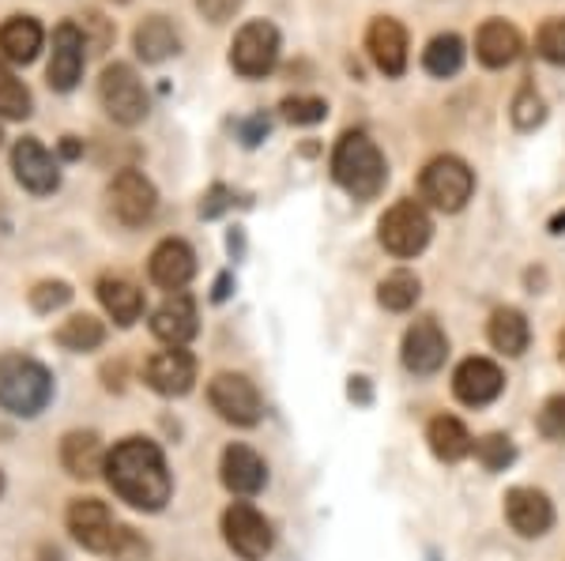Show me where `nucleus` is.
Wrapping results in <instances>:
<instances>
[{
  "label": "nucleus",
  "instance_id": "obj_18",
  "mask_svg": "<svg viewBox=\"0 0 565 561\" xmlns=\"http://www.w3.org/2000/svg\"><path fill=\"white\" fill-rule=\"evenodd\" d=\"M148 271H151L154 287H162V291L174 294L196 276V252L189 249L181 238H167L162 246H154L151 260H148Z\"/></svg>",
  "mask_w": 565,
  "mask_h": 561
},
{
  "label": "nucleus",
  "instance_id": "obj_40",
  "mask_svg": "<svg viewBox=\"0 0 565 561\" xmlns=\"http://www.w3.org/2000/svg\"><path fill=\"white\" fill-rule=\"evenodd\" d=\"M196 8L204 12V20L212 23H226L234 12L242 8V0H196Z\"/></svg>",
  "mask_w": 565,
  "mask_h": 561
},
{
  "label": "nucleus",
  "instance_id": "obj_15",
  "mask_svg": "<svg viewBox=\"0 0 565 561\" xmlns=\"http://www.w3.org/2000/svg\"><path fill=\"white\" fill-rule=\"evenodd\" d=\"M505 517H509V524H513L516 536L540 539L551 531V524H554V505L543 490L516 486V490L505 494Z\"/></svg>",
  "mask_w": 565,
  "mask_h": 561
},
{
  "label": "nucleus",
  "instance_id": "obj_32",
  "mask_svg": "<svg viewBox=\"0 0 565 561\" xmlns=\"http://www.w3.org/2000/svg\"><path fill=\"white\" fill-rule=\"evenodd\" d=\"M377 302L392 313H407L418 302V279L412 276V271H392V276L381 279Z\"/></svg>",
  "mask_w": 565,
  "mask_h": 561
},
{
  "label": "nucleus",
  "instance_id": "obj_28",
  "mask_svg": "<svg viewBox=\"0 0 565 561\" xmlns=\"http://www.w3.org/2000/svg\"><path fill=\"white\" fill-rule=\"evenodd\" d=\"M490 343H494V350H501V355L516 358L527 350V321L521 310H498L494 316H490V328H487Z\"/></svg>",
  "mask_w": 565,
  "mask_h": 561
},
{
  "label": "nucleus",
  "instance_id": "obj_13",
  "mask_svg": "<svg viewBox=\"0 0 565 561\" xmlns=\"http://www.w3.org/2000/svg\"><path fill=\"white\" fill-rule=\"evenodd\" d=\"M84 31H79L76 23H61L57 31H53V50H50V68H45V76H50V87L53 90H72L79 84V76H84Z\"/></svg>",
  "mask_w": 565,
  "mask_h": 561
},
{
  "label": "nucleus",
  "instance_id": "obj_37",
  "mask_svg": "<svg viewBox=\"0 0 565 561\" xmlns=\"http://www.w3.org/2000/svg\"><path fill=\"white\" fill-rule=\"evenodd\" d=\"M540 57L551 61V65H565V20H546L540 26Z\"/></svg>",
  "mask_w": 565,
  "mask_h": 561
},
{
  "label": "nucleus",
  "instance_id": "obj_19",
  "mask_svg": "<svg viewBox=\"0 0 565 561\" xmlns=\"http://www.w3.org/2000/svg\"><path fill=\"white\" fill-rule=\"evenodd\" d=\"M366 50H370L373 65L385 72V76H392V79L404 76V68H407V31L396 20H388V15L373 20L370 31H366Z\"/></svg>",
  "mask_w": 565,
  "mask_h": 561
},
{
  "label": "nucleus",
  "instance_id": "obj_22",
  "mask_svg": "<svg viewBox=\"0 0 565 561\" xmlns=\"http://www.w3.org/2000/svg\"><path fill=\"white\" fill-rule=\"evenodd\" d=\"M264 483H268V467H264V460L257 456L253 449L245 445H231L223 452V486L231 494H260Z\"/></svg>",
  "mask_w": 565,
  "mask_h": 561
},
{
  "label": "nucleus",
  "instance_id": "obj_4",
  "mask_svg": "<svg viewBox=\"0 0 565 561\" xmlns=\"http://www.w3.org/2000/svg\"><path fill=\"white\" fill-rule=\"evenodd\" d=\"M53 400V377L26 355H0V407L20 419H34Z\"/></svg>",
  "mask_w": 565,
  "mask_h": 561
},
{
  "label": "nucleus",
  "instance_id": "obj_44",
  "mask_svg": "<svg viewBox=\"0 0 565 561\" xmlns=\"http://www.w3.org/2000/svg\"><path fill=\"white\" fill-rule=\"evenodd\" d=\"M61 151H65L68 159H76V155H79V143H76V136H65V143H61Z\"/></svg>",
  "mask_w": 565,
  "mask_h": 561
},
{
  "label": "nucleus",
  "instance_id": "obj_12",
  "mask_svg": "<svg viewBox=\"0 0 565 561\" xmlns=\"http://www.w3.org/2000/svg\"><path fill=\"white\" fill-rule=\"evenodd\" d=\"M12 170H15V181H20L26 193H34V196H50V193H57V185H61L57 162H53V155L42 148L39 140H34V136L15 140Z\"/></svg>",
  "mask_w": 565,
  "mask_h": 561
},
{
  "label": "nucleus",
  "instance_id": "obj_24",
  "mask_svg": "<svg viewBox=\"0 0 565 561\" xmlns=\"http://www.w3.org/2000/svg\"><path fill=\"white\" fill-rule=\"evenodd\" d=\"M98 302H103V310L114 316L121 328H129V324H136L143 316V294L129 279H117V276L98 279Z\"/></svg>",
  "mask_w": 565,
  "mask_h": 561
},
{
  "label": "nucleus",
  "instance_id": "obj_2",
  "mask_svg": "<svg viewBox=\"0 0 565 561\" xmlns=\"http://www.w3.org/2000/svg\"><path fill=\"white\" fill-rule=\"evenodd\" d=\"M332 177L354 201H373L388 181L385 155L366 132H343L332 151Z\"/></svg>",
  "mask_w": 565,
  "mask_h": 561
},
{
  "label": "nucleus",
  "instance_id": "obj_20",
  "mask_svg": "<svg viewBox=\"0 0 565 561\" xmlns=\"http://www.w3.org/2000/svg\"><path fill=\"white\" fill-rule=\"evenodd\" d=\"M196 305L189 294H170L159 310L151 313V332L154 339H162L167 347H185L189 339L196 336Z\"/></svg>",
  "mask_w": 565,
  "mask_h": 561
},
{
  "label": "nucleus",
  "instance_id": "obj_25",
  "mask_svg": "<svg viewBox=\"0 0 565 561\" xmlns=\"http://www.w3.org/2000/svg\"><path fill=\"white\" fill-rule=\"evenodd\" d=\"M42 50V26L31 15H12L0 23V53L15 65H31Z\"/></svg>",
  "mask_w": 565,
  "mask_h": 561
},
{
  "label": "nucleus",
  "instance_id": "obj_46",
  "mask_svg": "<svg viewBox=\"0 0 565 561\" xmlns=\"http://www.w3.org/2000/svg\"><path fill=\"white\" fill-rule=\"evenodd\" d=\"M558 358H562V366H565V328H562V336H558Z\"/></svg>",
  "mask_w": 565,
  "mask_h": 561
},
{
  "label": "nucleus",
  "instance_id": "obj_26",
  "mask_svg": "<svg viewBox=\"0 0 565 561\" xmlns=\"http://www.w3.org/2000/svg\"><path fill=\"white\" fill-rule=\"evenodd\" d=\"M132 45L148 65H159V61L174 57V53L181 50V39H178L174 23H170L167 15H151V20H143L140 26H136Z\"/></svg>",
  "mask_w": 565,
  "mask_h": 561
},
{
  "label": "nucleus",
  "instance_id": "obj_41",
  "mask_svg": "<svg viewBox=\"0 0 565 561\" xmlns=\"http://www.w3.org/2000/svg\"><path fill=\"white\" fill-rule=\"evenodd\" d=\"M226 196H231V193H226V188H223V185H215V188H212V193H207V201H204V204H200V215H204V219H215V215H218V212H223V207H226V204H231V201H226Z\"/></svg>",
  "mask_w": 565,
  "mask_h": 561
},
{
  "label": "nucleus",
  "instance_id": "obj_16",
  "mask_svg": "<svg viewBox=\"0 0 565 561\" xmlns=\"http://www.w3.org/2000/svg\"><path fill=\"white\" fill-rule=\"evenodd\" d=\"M501 388H505V377H501V369L490 358H468V362H460L457 374H452V392L468 407L494 403L501 396Z\"/></svg>",
  "mask_w": 565,
  "mask_h": 561
},
{
  "label": "nucleus",
  "instance_id": "obj_10",
  "mask_svg": "<svg viewBox=\"0 0 565 561\" xmlns=\"http://www.w3.org/2000/svg\"><path fill=\"white\" fill-rule=\"evenodd\" d=\"M207 400L226 422L234 427H257L260 414H264V400L257 392V385L242 374H218L207 385Z\"/></svg>",
  "mask_w": 565,
  "mask_h": 561
},
{
  "label": "nucleus",
  "instance_id": "obj_39",
  "mask_svg": "<svg viewBox=\"0 0 565 561\" xmlns=\"http://www.w3.org/2000/svg\"><path fill=\"white\" fill-rule=\"evenodd\" d=\"M79 31H84L87 50H95V53L103 50V45H106L109 39H114V31H109L106 20H103L98 12H87V15H84V26H79Z\"/></svg>",
  "mask_w": 565,
  "mask_h": 561
},
{
  "label": "nucleus",
  "instance_id": "obj_27",
  "mask_svg": "<svg viewBox=\"0 0 565 561\" xmlns=\"http://www.w3.org/2000/svg\"><path fill=\"white\" fill-rule=\"evenodd\" d=\"M426 441H430L434 456L445 460V464H457V460L476 452V441H471L468 427L460 419H452V414H437L430 430H426Z\"/></svg>",
  "mask_w": 565,
  "mask_h": 561
},
{
  "label": "nucleus",
  "instance_id": "obj_34",
  "mask_svg": "<svg viewBox=\"0 0 565 561\" xmlns=\"http://www.w3.org/2000/svg\"><path fill=\"white\" fill-rule=\"evenodd\" d=\"M282 117H287L290 125H317L328 117V106L324 98H309V95H295V98H282Z\"/></svg>",
  "mask_w": 565,
  "mask_h": 561
},
{
  "label": "nucleus",
  "instance_id": "obj_45",
  "mask_svg": "<svg viewBox=\"0 0 565 561\" xmlns=\"http://www.w3.org/2000/svg\"><path fill=\"white\" fill-rule=\"evenodd\" d=\"M551 230H554V234H562V230H565V212H562V215H554V223H551Z\"/></svg>",
  "mask_w": 565,
  "mask_h": 561
},
{
  "label": "nucleus",
  "instance_id": "obj_43",
  "mask_svg": "<svg viewBox=\"0 0 565 561\" xmlns=\"http://www.w3.org/2000/svg\"><path fill=\"white\" fill-rule=\"evenodd\" d=\"M351 396H354V400H362V403H366V400H370V388H366V377H354V381H351Z\"/></svg>",
  "mask_w": 565,
  "mask_h": 561
},
{
  "label": "nucleus",
  "instance_id": "obj_36",
  "mask_svg": "<svg viewBox=\"0 0 565 561\" xmlns=\"http://www.w3.org/2000/svg\"><path fill=\"white\" fill-rule=\"evenodd\" d=\"M543 98L535 95V87L532 84H524L521 90H516V98H513V121H516V129H535V125H543Z\"/></svg>",
  "mask_w": 565,
  "mask_h": 561
},
{
  "label": "nucleus",
  "instance_id": "obj_47",
  "mask_svg": "<svg viewBox=\"0 0 565 561\" xmlns=\"http://www.w3.org/2000/svg\"><path fill=\"white\" fill-rule=\"evenodd\" d=\"M0 494H4V475H0Z\"/></svg>",
  "mask_w": 565,
  "mask_h": 561
},
{
  "label": "nucleus",
  "instance_id": "obj_7",
  "mask_svg": "<svg viewBox=\"0 0 565 561\" xmlns=\"http://www.w3.org/2000/svg\"><path fill=\"white\" fill-rule=\"evenodd\" d=\"M98 98L103 110L114 117L117 125H140L148 117V90H143L140 76L129 65H109L98 79Z\"/></svg>",
  "mask_w": 565,
  "mask_h": 561
},
{
  "label": "nucleus",
  "instance_id": "obj_11",
  "mask_svg": "<svg viewBox=\"0 0 565 561\" xmlns=\"http://www.w3.org/2000/svg\"><path fill=\"white\" fill-rule=\"evenodd\" d=\"M109 207L125 226H143L159 207V193L140 170H121L114 181H109Z\"/></svg>",
  "mask_w": 565,
  "mask_h": 561
},
{
  "label": "nucleus",
  "instance_id": "obj_3",
  "mask_svg": "<svg viewBox=\"0 0 565 561\" xmlns=\"http://www.w3.org/2000/svg\"><path fill=\"white\" fill-rule=\"evenodd\" d=\"M72 539L79 542L90 554H114V558H129V550H136L140 542L129 528L114 520V513L106 509L98 497H76L65 513Z\"/></svg>",
  "mask_w": 565,
  "mask_h": 561
},
{
  "label": "nucleus",
  "instance_id": "obj_21",
  "mask_svg": "<svg viewBox=\"0 0 565 561\" xmlns=\"http://www.w3.org/2000/svg\"><path fill=\"white\" fill-rule=\"evenodd\" d=\"M521 50H524V42H521V31H516L513 23H505V20H487L479 26V34H476V53H479V61L487 68H505V65H513L516 57H521Z\"/></svg>",
  "mask_w": 565,
  "mask_h": 561
},
{
  "label": "nucleus",
  "instance_id": "obj_1",
  "mask_svg": "<svg viewBox=\"0 0 565 561\" xmlns=\"http://www.w3.org/2000/svg\"><path fill=\"white\" fill-rule=\"evenodd\" d=\"M106 483L132 509L159 513L170 501V472L162 449L148 438H125L114 452H106Z\"/></svg>",
  "mask_w": 565,
  "mask_h": 561
},
{
  "label": "nucleus",
  "instance_id": "obj_9",
  "mask_svg": "<svg viewBox=\"0 0 565 561\" xmlns=\"http://www.w3.org/2000/svg\"><path fill=\"white\" fill-rule=\"evenodd\" d=\"M223 539L242 561H264L271 554V542H276L271 524L245 501H234L231 509L223 513Z\"/></svg>",
  "mask_w": 565,
  "mask_h": 561
},
{
  "label": "nucleus",
  "instance_id": "obj_17",
  "mask_svg": "<svg viewBox=\"0 0 565 561\" xmlns=\"http://www.w3.org/2000/svg\"><path fill=\"white\" fill-rule=\"evenodd\" d=\"M143 377L159 396H185L196 381V358L185 347L159 350V355H151Z\"/></svg>",
  "mask_w": 565,
  "mask_h": 561
},
{
  "label": "nucleus",
  "instance_id": "obj_31",
  "mask_svg": "<svg viewBox=\"0 0 565 561\" xmlns=\"http://www.w3.org/2000/svg\"><path fill=\"white\" fill-rule=\"evenodd\" d=\"M34 103H31V90H26L23 79H15V72L0 61V117H8V121H23V117H31Z\"/></svg>",
  "mask_w": 565,
  "mask_h": 561
},
{
  "label": "nucleus",
  "instance_id": "obj_30",
  "mask_svg": "<svg viewBox=\"0 0 565 561\" xmlns=\"http://www.w3.org/2000/svg\"><path fill=\"white\" fill-rule=\"evenodd\" d=\"M423 65L430 76L437 79H449L457 76L460 65H463V42L457 39V34H437V39L426 45L423 53Z\"/></svg>",
  "mask_w": 565,
  "mask_h": 561
},
{
  "label": "nucleus",
  "instance_id": "obj_6",
  "mask_svg": "<svg viewBox=\"0 0 565 561\" xmlns=\"http://www.w3.org/2000/svg\"><path fill=\"white\" fill-rule=\"evenodd\" d=\"M430 215H426L423 204L415 201H399L392 204L385 215H381V226H377V238L392 257H415V252L426 249L430 241Z\"/></svg>",
  "mask_w": 565,
  "mask_h": 561
},
{
  "label": "nucleus",
  "instance_id": "obj_5",
  "mask_svg": "<svg viewBox=\"0 0 565 561\" xmlns=\"http://www.w3.org/2000/svg\"><path fill=\"white\" fill-rule=\"evenodd\" d=\"M418 188H423L426 204H434L437 212L452 215L471 201V193H476V174H471L468 162H460L457 155H441L423 170Z\"/></svg>",
  "mask_w": 565,
  "mask_h": 561
},
{
  "label": "nucleus",
  "instance_id": "obj_14",
  "mask_svg": "<svg viewBox=\"0 0 565 561\" xmlns=\"http://www.w3.org/2000/svg\"><path fill=\"white\" fill-rule=\"evenodd\" d=\"M445 358H449V339L437 328L434 316L415 321L404 336V366L412 369V374L426 377V374H437V369L445 366Z\"/></svg>",
  "mask_w": 565,
  "mask_h": 561
},
{
  "label": "nucleus",
  "instance_id": "obj_33",
  "mask_svg": "<svg viewBox=\"0 0 565 561\" xmlns=\"http://www.w3.org/2000/svg\"><path fill=\"white\" fill-rule=\"evenodd\" d=\"M476 456L482 460V467H487V472H505V467L516 460V449H513V441H509V438L490 433V438H482L476 445Z\"/></svg>",
  "mask_w": 565,
  "mask_h": 561
},
{
  "label": "nucleus",
  "instance_id": "obj_23",
  "mask_svg": "<svg viewBox=\"0 0 565 561\" xmlns=\"http://www.w3.org/2000/svg\"><path fill=\"white\" fill-rule=\"evenodd\" d=\"M61 464L72 478H95L98 472H106V449L98 441V433L76 430L61 441Z\"/></svg>",
  "mask_w": 565,
  "mask_h": 561
},
{
  "label": "nucleus",
  "instance_id": "obj_38",
  "mask_svg": "<svg viewBox=\"0 0 565 561\" xmlns=\"http://www.w3.org/2000/svg\"><path fill=\"white\" fill-rule=\"evenodd\" d=\"M540 430H543V438L565 441V396H554V400H546V403H543V411H540Z\"/></svg>",
  "mask_w": 565,
  "mask_h": 561
},
{
  "label": "nucleus",
  "instance_id": "obj_8",
  "mask_svg": "<svg viewBox=\"0 0 565 561\" xmlns=\"http://www.w3.org/2000/svg\"><path fill=\"white\" fill-rule=\"evenodd\" d=\"M279 61V31L268 20H253L238 31L231 45V65L245 79H260Z\"/></svg>",
  "mask_w": 565,
  "mask_h": 561
},
{
  "label": "nucleus",
  "instance_id": "obj_35",
  "mask_svg": "<svg viewBox=\"0 0 565 561\" xmlns=\"http://www.w3.org/2000/svg\"><path fill=\"white\" fill-rule=\"evenodd\" d=\"M68 302H72V287L65 283V279H45V283H39L31 291V310L34 313H53Z\"/></svg>",
  "mask_w": 565,
  "mask_h": 561
},
{
  "label": "nucleus",
  "instance_id": "obj_29",
  "mask_svg": "<svg viewBox=\"0 0 565 561\" xmlns=\"http://www.w3.org/2000/svg\"><path fill=\"white\" fill-rule=\"evenodd\" d=\"M103 339H106L103 321H98V316H90V313H76V316H68V321L57 328V343H61V347H65V350H76V355H84V350L103 347Z\"/></svg>",
  "mask_w": 565,
  "mask_h": 561
},
{
  "label": "nucleus",
  "instance_id": "obj_42",
  "mask_svg": "<svg viewBox=\"0 0 565 561\" xmlns=\"http://www.w3.org/2000/svg\"><path fill=\"white\" fill-rule=\"evenodd\" d=\"M264 136H268V117H264V114H257L253 121L242 125V140L249 143V148H253V143H260Z\"/></svg>",
  "mask_w": 565,
  "mask_h": 561
}]
</instances>
